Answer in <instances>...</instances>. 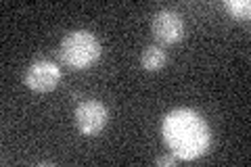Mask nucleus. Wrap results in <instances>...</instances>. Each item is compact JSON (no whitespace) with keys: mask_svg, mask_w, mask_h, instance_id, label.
<instances>
[{"mask_svg":"<svg viewBox=\"0 0 251 167\" xmlns=\"http://www.w3.org/2000/svg\"><path fill=\"white\" fill-rule=\"evenodd\" d=\"M163 140L180 161H193L207 150L211 142L209 125L197 111L176 109L163 119Z\"/></svg>","mask_w":251,"mask_h":167,"instance_id":"1","label":"nucleus"},{"mask_svg":"<svg viewBox=\"0 0 251 167\" xmlns=\"http://www.w3.org/2000/svg\"><path fill=\"white\" fill-rule=\"evenodd\" d=\"M59 57L72 69H86L94 65L100 57V44L94 34L77 29L61 40Z\"/></svg>","mask_w":251,"mask_h":167,"instance_id":"2","label":"nucleus"},{"mask_svg":"<svg viewBox=\"0 0 251 167\" xmlns=\"http://www.w3.org/2000/svg\"><path fill=\"white\" fill-rule=\"evenodd\" d=\"M25 86L34 92H50L59 86L61 69L54 61L38 59L34 61L25 71Z\"/></svg>","mask_w":251,"mask_h":167,"instance_id":"3","label":"nucleus"},{"mask_svg":"<svg viewBox=\"0 0 251 167\" xmlns=\"http://www.w3.org/2000/svg\"><path fill=\"white\" fill-rule=\"evenodd\" d=\"M107 119H109L107 109L99 100H84L75 109V128L84 136H97L107 125Z\"/></svg>","mask_w":251,"mask_h":167,"instance_id":"4","label":"nucleus"},{"mask_svg":"<svg viewBox=\"0 0 251 167\" xmlns=\"http://www.w3.org/2000/svg\"><path fill=\"white\" fill-rule=\"evenodd\" d=\"M153 36L159 44H176L184 36V23L174 11H159L153 19Z\"/></svg>","mask_w":251,"mask_h":167,"instance_id":"5","label":"nucleus"},{"mask_svg":"<svg viewBox=\"0 0 251 167\" xmlns=\"http://www.w3.org/2000/svg\"><path fill=\"white\" fill-rule=\"evenodd\" d=\"M140 65H143V69L147 71H159L163 69V65H166V52H163L161 46H147V48L143 50V54H140Z\"/></svg>","mask_w":251,"mask_h":167,"instance_id":"6","label":"nucleus"},{"mask_svg":"<svg viewBox=\"0 0 251 167\" xmlns=\"http://www.w3.org/2000/svg\"><path fill=\"white\" fill-rule=\"evenodd\" d=\"M224 6L234 19H249V15H251L249 0H226Z\"/></svg>","mask_w":251,"mask_h":167,"instance_id":"7","label":"nucleus"},{"mask_svg":"<svg viewBox=\"0 0 251 167\" xmlns=\"http://www.w3.org/2000/svg\"><path fill=\"white\" fill-rule=\"evenodd\" d=\"M180 163V159L174 155V153H172V155H166V157H159V159H157V165H178Z\"/></svg>","mask_w":251,"mask_h":167,"instance_id":"8","label":"nucleus"}]
</instances>
